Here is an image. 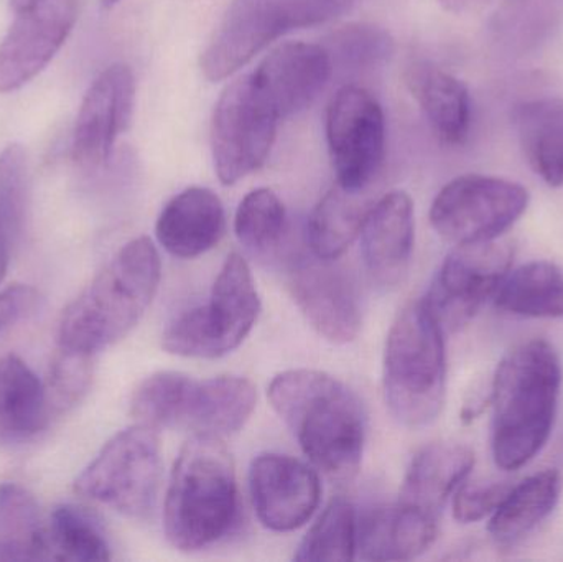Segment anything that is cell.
Returning a JSON list of instances; mask_svg holds the SVG:
<instances>
[{"instance_id": "36", "label": "cell", "mask_w": 563, "mask_h": 562, "mask_svg": "<svg viewBox=\"0 0 563 562\" xmlns=\"http://www.w3.org/2000/svg\"><path fill=\"white\" fill-rule=\"evenodd\" d=\"M95 356L58 346L45 383L49 411H69L88 395L95 376Z\"/></svg>"}, {"instance_id": "18", "label": "cell", "mask_w": 563, "mask_h": 562, "mask_svg": "<svg viewBox=\"0 0 563 562\" xmlns=\"http://www.w3.org/2000/svg\"><path fill=\"white\" fill-rule=\"evenodd\" d=\"M333 69L323 45L290 42L271 52L253 76L284 121L313 104L327 88Z\"/></svg>"}, {"instance_id": "12", "label": "cell", "mask_w": 563, "mask_h": 562, "mask_svg": "<svg viewBox=\"0 0 563 562\" xmlns=\"http://www.w3.org/2000/svg\"><path fill=\"white\" fill-rule=\"evenodd\" d=\"M515 247L506 241L460 244L443 261L423 302L443 330H459L495 297L512 266Z\"/></svg>"}, {"instance_id": "28", "label": "cell", "mask_w": 563, "mask_h": 562, "mask_svg": "<svg viewBox=\"0 0 563 562\" xmlns=\"http://www.w3.org/2000/svg\"><path fill=\"white\" fill-rule=\"evenodd\" d=\"M360 195L336 185L318 201L307 227L308 246L313 256L336 261L350 250L369 211Z\"/></svg>"}, {"instance_id": "11", "label": "cell", "mask_w": 563, "mask_h": 562, "mask_svg": "<svg viewBox=\"0 0 563 562\" xmlns=\"http://www.w3.org/2000/svg\"><path fill=\"white\" fill-rule=\"evenodd\" d=\"M386 115L373 92L346 85L327 111V141L336 184L361 191L379 174L386 157Z\"/></svg>"}, {"instance_id": "7", "label": "cell", "mask_w": 563, "mask_h": 562, "mask_svg": "<svg viewBox=\"0 0 563 562\" xmlns=\"http://www.w3.org/2000/svg\"><path fill=\"white\" fill-rule=\"evenodd\" d=\"M260 312L251 267L241 254L231 253L214 280L210 300L175 317L165 329L162 345L185 359H221L246 340Z\"/></svg>"}, {"instance_id": "19", "label": "cell", "mask_w": 563, "mask_h": 562, "mask_svg": "<svg viewBox=\"0 0 563 562\" xmlns=\"http://www.w3.org/2000/svg\"><path fill=\"white\" fill-rule=\"evenodd\" d=\"M416 240L413 203L406 191H390L369 207L361 230V247L371 277L383 287L402 283Z\"/></svg>"}, {"instance_id": "17", "label": "cell", "mask_w": 563, "mask_h": 562, "mask_svg": "<svg viewBox=\"0 0 563 562\" xmlns=\"http://www.w3.org/2000/svg\"><path fill=\"white\" fill-rule=\"evenodd\" d=\"M250 491L261 524L277 533L303 527L318 510L321 498L317 472L298 459L282 454L254 459Z\"/></svg>"}, {"instance_id": "32", "label": "cell", "mask_w": 563, "mask_h": 562, "mask_svg": "<svg viewBox=\"0 0 563 562\" xmlns=\"http://www.w3.org/2000/svg\"><path fill=\"white\" fill-rule=\"evenodd\" d=\"M29 205V162L20 144L0 152V263H10V254L22 238Z\"/></svg>"}, {"instance_id": "22", "label": "cell", "mask_w": 563, "mask_h": 562, "mask_svg": "<svg viewBox=\"0 0 563 562\" xmlns=\"http://www.w3.org/2000/svg\"><path fill=\"white\" fill-rule=\"evenodd\" d=\"M406 81L439 141L453 147L465 144L472 129V99L463 81L427 62L410 65Z\"/></svg>"}, {"instance_id": "34", "label": "cell", "mask_w": 563, "mask_h": 562, "mask_svg": "<svg viewBox=\"0 0 563 562\" xmlns=\"http://www.w3.org/2000/svg\"><path fill=\"white\" fill-rule=\"evenodd\" d=\"M324 48L333 68L366 73L383 68L394 56V38L383 26L373 23H350L328 36Z\"/></svg>"}, {"instance_id": "2", "label": "cell", "mask_w": 563, "mask_h": 562, "mask_svg": "<svg viewBox=\"0 0 563 562\" xmlns=\"http://www.w3.org/2000/svg\"><path fill=\"white\" fill-rule=\"evenodd\" d=\"M561 385V360L545 340L521 343L499 363L489 398L493 455L499 469L519 471L548 444Z\"/></svg>"}, {"instance_id": "1", "label": "cell", "mask_w": 563, "mask_h": 562, "mask_svg": "<svg viewBox=\"0 0 563 562\" xmlns=\"http://www.w3.org/2000/svg\"><path fill=\"white\" fill-rule=\"evenodd\" d=\"M267 395L321 472L334 481H351L357 474L366 419L360 399L344 383L318 370H288L271 382Z\"/></svg>"}, {"instance_id": "35", "label": "cell", "mask_w": 563, "mask_h": 562, "mask_svg": "<svg viewBox=\"0 0 563 562\" xmlns=\"http://www.w3.org/2000/svg\"><path fill=\"white\" fill-rule=\"evenodd\" d=\"M287 211L269 188L250 191L238 207L234 233L251 253L266 254L277 247L285 233Z\"/></svg>"}, {"instance_id": "30", "label": "cell", "mask_w": 563, "mask_h": 562, "mask_svg": "<svg viewBox=\"0 0 563 562\" xmlns=\"http://www.w3.org/2000/svg\"><path fill=\"white\" fill-rule=\"evenodd\" d=\"M356 510L346 498L330 502L298 544V562L351 561L356 558Z\"/></svg>"}, {"instance_id": "31", "label": "cell", "mask_w": 563, "mask_h": 562, "mask_svg": "<svg viewBox=\"0 0 563 562\" xmlns=\"http://www.w3.org/2000/svg\"><path fill=\"white\" fill-rule=\"evenodd\" d=\"M49 557L55 561L111 560V548L99 525L75 505L56 507L48 525Z\"/></svg>"}, {"instance_id": "41", "label": "cell", "mask_w": 563, "mask_h": 562, "mask_svg": "<svg viewBox=\"0 0 563 562\" xmlns=\"http://www.w3.org/2000/svg\"><path fill=\"white\" fill-rule=\"evenodd\" d=\"M36 2H38V0H10L12 9L15 10V12H22V10L29 9V7H32L33 3Z\"/></svg>"}, {"instance_id": "24", "label": "cell", "mask_w": 563, "mask_h": 562, "mask_svg": "<svg viewBox=\"0 0 563 562\" xmlns=\"http://www.w3.org/2000/svg\"><path fill=\"white\" fill-rule=\"evenodd\" d=\"M563 26V0H503L488 22L493 46L518 59L541 52Z\"/></svg>"}, {"instance_id": "26", "label": "cell", "mask_w": 563, "mask_h": 562, "mask_svg": "<svg viewBox=\"0 0 563 562\" xmlns=\"http://www.w3.org/2000/svg\"><path fill=\"white\" fill-rule=\"evenodd\" d=\"M512 125L532 170L551 187H562L563 99L521 102L512 111Z\"/></svg>"}, {"instance_id": "15", "label": "cell", "mask_w": 563, "mask_h": 562, "mask_svg": "<svg viewBox=\"0 0 563 562\" xmlns=\"http://www.w3.org/2000/svg\"><path fill=\"white\" fill-rule=\"evenodd\" d=\"M79 0H38L16 12L0 43V95L23 88L65 45L78 20Z\"/></svg>"}, {"instance_id": "20", "label": "cell", "mask_w": 563, "mask_h": 562, "mask_svg": "<svg viewBox=\"0 0 563 562\" xmlns=\"http://www.w3.org/2000/svg\"><path fill=\"white\" fill-rule=\"evenodd\" d=\"M439 535V517L397 502L357 520L356 553L364 561H409L426 553Z\"/></svg>"}, {"instance_id": "33", "label": "cell", "mask_w": 563, "mask_h": 562, "mask_svg": "<svg viewBox=\"0 0 563 562\" xmlns=\"http://www.w3.org/2000/svg\"><path fill=\"white\" fill-rule=\"evenodd\" d=\"M562 279L561 269L555 264L536 261L512 273L509 271L493 299L496 307L505 312L525 317H545L549 304Z\"/></svg>"}, {"instance_id": "5", "label": "cell", "mask_w": 563, "mask_h": 562, "mask_svg": "<svg viewBox=\"0 0 563 562\" xmlns=\"http://www.w3.org/2000/svg\"><path fill=\"white\" fill-rule=\"evenodd\" d=\"M443 333L423 299L409 304L390 327L384 350V398L407 428L432 425L445 405Z\"/></svg>"}, {"instance_id": "10", "label": "cell", "mask_w": 563, "mask_h": 562, "mask_svg": "<svg viewBox=\"0 0 563 562\" xmlns=\"http://www.w3.org/2000/svg\"><path fill=\"white\" fill-rule=\"evenodd\" d=\"M529 191L516 181L462 175L440 190L430 208L433 230L450 243L498 240L528 210Z\"/></svg>"}, {"instance_id": "8", "label": "cell", "mask_w": 563, "mask_h": 562, "mask_svg": "<svg viewBox=\"0 0 563 562\" xmlns=\"http://www.w3.org/2000/svg\"><path fill=\"white\" fill-rule=\"evenodd\" d=\"M162 458L158 431L135 425L115 434L76 478L81 497L124 517H148L157 502Z\"/></svg>"}, {"instance_id": "27", "label": "cell", "mask_w": 563, "mask_h": 562, "mask_svg": "<svg viewBox=\"0 0 563 562\" xmlns=\"http://www.w3.org/2000/svg\"><path fill=\"white\" fill-rule=\"evenodd\" d=\"M562 492L559 472L545 471L511 487L489 520L488 531L498 543L511 544L531 533L554 511Z\"/></svg>"}, {"instance_id": "38", "label": "cell", "mask_w": 563, "mask_h": 562, "mask_svg": "<svg viewBox=\"0 0 563 562\" xmlns=\"http://www.w3.org/2000/svg\"><path fill=\"white\" fill-rule=\"evenodd\" d=\"M35 290L26 286H12L0 293V333L22 319L26 312L35 307Z\"/></svg>"}, {"instance_id": "13", "label": "cell", "mask_w": 563, "mask_h": 562, "mask_svg": "<svg viewBox=\"0 0 563 562\" xmlns=\"http://www.w3.org/2000/svg\"><path fill=\"white\" fill-rule=\"evenodd\" d=\"M134 106L132 69L122 63L102 69L86 91L73 129V161L81 170L108 167L119 137L131 125Z\"/></svg>"}, {"instance_id": "6", "label": "cell", "mask_w": 563, "mask_h": 562, "mask_svg": "<svg viewBox=\"0 0 563 562\" xmlns=\"http://www.w3.org/2000/svg\"><path fill=\"white\" fill-rule=\"evenodd\" d=\"M356 0H233L201 55V71L221 81L271 43L298 29L343 15Z\"/></svg>"}, {"instance_id": "29", "label": "cell", "mask_w": 563, "mask_h": 562, "mask_svg": "<svg viewBox=\"0 0 563 562\" xmlns=\"http://www.w3.org/2000/svg\"><path fill=\"white\" fill-rule=\"evenodd\" d=\"M46 560L48 530L35 497L20 485H0V561Z\"/></svg>"}, {"instance_id": "39", "label": "cell", "mask_w": 563, "mask_h": 562, "mask_svg": "<svg viewBox=\"0 0 563 562\" xmlns=\"http://www.w3.org/2000/svg\"><path fill=\"white\" fill-rule=\"evenodd\" d=\"M443 9L455 15H472V13L479 12L489 0H439Z\"/></svg>"}, {"instance_id": "9", "label": "cell", "mask_w": 563, "mask_h": 562, "mask_svg": "<svg viewBox=\"0 0 563 562\" xmlns=\"http://www.w3.org/2000/svg\"><path fill=\"white\" fill-rule=\"evenodd\" d=\"M280 122L253 73L224 89L211 122V151L221 184H238L266 164Z\"/></svg>"}, {"instance_id": "25", "label": "cell", "mask_w": 563, "mask_h": 562, "mask_svg": "<svg viewBox=\"0 0 563 562\" xmlns=\"http://www.w3.org/2000/svg\"><path fill=\"white\" fill-rule=\"evenodd\" d=\"M49 418L45 385L20 356L0 359V442L19 444L45 429Z\"/></svg>"}, {"instance_id": "3", "label": "cell", "mask_w": 563, "mask_h": 562, "mask_svg": "<svg viewBox=\"0 0 563 562\" xmlns=\"http://www.w3.org/2000/svg\"><path fill=\"white\" fill-rule=\"evenodd\" d=\"M161 277L151 238L129 241L63 312L58 346L96 355L124 339L154 300Z\"/></svg>"}, {"instance_id": "40", "label": "cell", "mask_w": 563, "mask_h": 562, "mask_svg": "<svg viewBox=\"0 0 563 562\" xmlns=\"http://www.w3.org/2000/svg\"><path fill=\"white\" fill-rule=\"evenodd\" d=\"M545 317H563V279L561 286H559L558 290H555L551 304H549Z\"/></svg>"}, {"instance_id": "21", "label": "cell", "mask_w": 563, "mask_h": 562, "mask_svg": "<svg viewBox=\"0 0 563 562\" xmlns=\"http://www.w3.org/2000/svg\"><path fill=\"white\" fill-rule=\"evenodd\" d=\"M227 231V213L214 191L190 187L175 195L158 217L155 234L168 254L194 260L213 250Z\"/></svg>"}, {"instance_id": "16", "label": "cell", "mask_w": 563, "mask_h": 562, "mask_svg": "<svg viewBox=\"0 0 563 562\" xmlns=\"http://www.w3.org/2000/svg\"><path fill=\"white\" fill-rule=\"evenodd\" d=\"M313 256V254H311ZM288 289L318 335L344 345L361 329V306L356 286L336 261L298 260L288 271Z\"/></svg>"}, {"instance_id": "37", "label": "cell", "mask_w": 563, "mask_h": 562, "mask_svg": "<svg viewBox=\"0 0 563 562\" xmlns=\"http://www.w3.org/2000/svg\"><path fill=\"white\" fill-rule=\"evenodd\" d=\"M511 485L489 484V482H472L465 484L463 482L456 488L455 497H453V517L459 524H476V521L485 520L492 517L496 508L505 500Z\"/></svg>"}, {"instance_id": "4", "label": "cell", "mask_w": 563, "mask_h": 562, "mask_svg": "<svg viewBox=\"0 0 563 562\" xmlns=\"http://www.w3.org/2000/svg\"><path fill=\"white\" fill-rule=\"evenodd\" d=\"M238 514L236 472L223 438L191 436L172 471L165 537L180 551L207 550L233 530Z\"/></svg>"}, {"instance_id": "23", "label": "cell", "mask_w": 563, "mask_h": 562, "mask_svg": "<svg viewBox=\"0 0 563 562\" xmlns=\"http://www.w3.org/2000/svg\"><path fill=\"white\" fill-rule=\"evenodd\" d=\"M475 465L472 449L459 442H435L417 452L407 469L400 502L439 517L446 500Z\"/></svg>"}, {"instance_id": "14", "label": "cell", "mask_w": 563, "mask_h": 562, "mask_svg": "<svg viewBox=\"0 0 563 562\" xmlns=\"http://www.w3.org/2000/svg\"><path fill=\"white\" fill-rule=\"evenodd\" d=\"M256 403V386L243 376L224 375L198 382L175 372L168 395L167 429L224 438L244 428Z\"/></svg>"}]
</instances>
